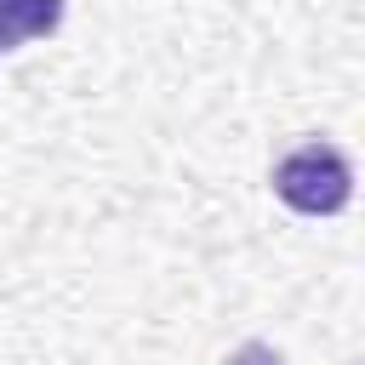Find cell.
<instances>
[{"instance_id": "obj_3", "label": "cell", "mask_w": 365, "mask_h": 365, "mask_svg": "<svg viewBox=\"0 0 365 365\" xmlns=\"http://www.w3.org/2000/svg\"><path fill=\"white\" fill-rule=\"evenodd\" d=\"M228 365H285V359H279L268 342H245V348H234V354H228Z\"/></svg>"}, {"instance_id": "obj_1", "label": "cell", "mask_w": 365, "mask_h": 365, "mask_svg": "<svg viewBox=\"0 0 365 365\" xmlns=\"http://www.w3.org/2000/svg\"><path fill=\"white\" fill-rule=\"evenodd\" d=\"M274 194L302 217H336L354 200V165L336 143L308 137L274 165Z\"/></svg>"}, {"instance_id": "obj_2", "label": "cell", "mask_w": 365, "mask_h": 365, "mask_svg": "<svg viewBox=\"0 0 365 365\" xmlns=\"http://www.w3.org/2000/svg\"><path fill=\"white\" fill-rule=\"evenodd\" d=\"M57 29H63V0H0V51H17Z\"/></svg>"}]
</instances>
